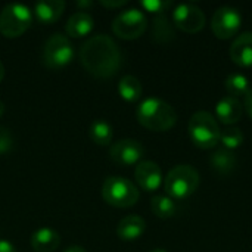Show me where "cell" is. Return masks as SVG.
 Segmentation results:
<instances>
[{
    "label": "cell",
    "mask_w": 252,
    "mask_h": 252,
    "mask_svg": "<svg viewBox=\"0 0 252 252\" xmlns=\"http://www.w3.org/2000/svg\"><path fill=\"white\" fill-rule=\"evenodd\" d=\"M80 62L90 75L97 78H109L120 69L121 53L111 37L99 34L89 38L81 46Z\"/></svg>",
    "instance_id": "6da1fadb"
},
{
    "label": "cell",
    "mask_w": 252,
    "mask_h": 252,
    "mask_svg": "<svg viewBox=\"0 0 252 252\" xmlns=\"http://www.w3.org/2000/svg\"><path fill=\"white\" fill-rule=\"evenodd\" d=\"M136 118L151 131H168L177 123L176 109L158 97L145 99L136 111Z\"/></svg>",
    "instance_id": "7a4b0ae2"
},
{
    "label": "cell",
    "mask_w": 252,
    "mask_h": 252,
    "mask_svg": "<svg viewBox=\"0 0 252 252\" xmlns=\"http://www.w3.org/2000/svg\"><path fill=\"white\" fill-rule=\"evenodd\" d=\"M199 182L201 177L198 170L190 165L182 164L168 171L164 180V189L167 192V196H170L171 199L183 201L196 192V189L199 188Z\"/></svg>",
    "instance_id": "3957f363"
},
{
    "label": "cell",
    "mask_w": 252,
    "mask_h": 252,
    "mask_svg": "<svg viewBox=\"0 0 252 252\" xmlns=\"http://www.w3.org/2000/svg\"><path fill=\"white\" fill-rule=\"evenodd\" d=\"M137 186L126 177L111 176L103 182L102 198L106 204L115 208H130L139 201Z\"/></svg>",
    "instance_id": "277c9868"
},
{
    "label": "cell",
    "mask_w": 252,
    "mask_h": 252,
    "mask_svg": "<svg viewBox=\"0 0 252 252\" xmlns=\"http://www.w3.org/2000/svg\"><path fill=\"white\" fill-rule=\"evenodd\" d=\"M189 134L198 148L213 149L220 143L221 128L210 112L198 111L189 120Z\"/></svg>",
    "instance_id": "5b68a950"
},
{
    "label": "cell",
    "mask_w": 252,
    "mask_h": 252,
    "mask_svg": "<svg viewBox=\"0 0 252 252\" xmlns=\"http://www.w3.org/2000/svg\"><path fill=\"white\" fill-rule=\"evenodd\" d=\"M31 9L22 3H9L0 12V32L7 38L22 35L32 24Z\"/></svg>",
    "instance_id": "8992f818"
},
{
    "label": "cell",
    "mask_w": 252,
    "mask_h": 252,
    "mask_svg": "<svg viewBox=\"0 0 252 252\" xmlns=\"http://www.w3.org/2000/svg\"><path fill=\"white\" fill-rule=\"evenodd\" d=\"M148 28L146 15L139 9H127L112 21V31L123 40H136Z\"/></svg>",
    "instance_id": "52a82bcc"
},
{
    "label": "cell",
    "mask_w": 252,
    "mask_h": 252,
    "mask_svg": "<svg viewBox=\"0 0 252 252\" xmlns=\"http://www.w3.org/2000/svg\"><path fill=\"white\" fill-rule=\"evenodd\" d=\"M74 56V49L69 38L63 34H53L44 44L43 62L50 69H61L66 66Z\"/></svg>",
    "instance_id": "ba28073f"
},
{
    "label": "cell",
    "mask_w": 252,
    "mask_h": 252,
    "mask_svg": "<svg viewBox=\"0 0 252 252\" xmlns=\"http://www.w3.org/2000/svg\"><path fill=\"white\" fill-rule=\"evenodd\" d=\"M242 24V15L238 9L232 6H221L219 7L211 19V28L216 37L221 40L232 38L236 35Z\"/></svg>",
    "instance_id": "9c48e42d"
},
{
    "label": "cell",
    "mask_w": 252,
    "mask_h": 252,
    "mask_svg": "<svg viewBox=\"0 0 252 252\" xmlns=\"http://www.w3.org/2000/svg\"><path fill=\"white\" fill-rule=\"evenodd\" d=\"M173 24L188 34L199 32L205 25V15L201 7L192 3H182L173 10Z\"/></svg>",
    "instance_id": "30bf717a"
},
{
    "label": "cell",
    "mask_w": 252,
    "mask_h": 252,
    "mask_svg": "<svg viewBox=\"0 0 252 252\" xmlns=\"http://www.w3.org/2000/svg\"><path fill=\"white\" fill-rule=\"evenodd\" d=\"M145 154L143 145L134 139H121L115 142L109 149L111 159L121 167L137 165Z\"/></svg>",
    "instance_id": "8fae6325"
},
{
    "label": "cell",
    "mask_w": 252,
    "mask_h": 252,
    "mask_svg": "<svg viewBox=\"0 0 252 252\" xmlns=\"http://www.w3.org/2000/svg\"><path fill=\"white\" fill-rule=\"evenodd\" d=\"M134 177L139 188L146 192H155L162 185V171L154 161H140L136 165Z\"/></svg>",
    "instance_id": "7c38bea8"
},
{
    "label": "cell",
    "mask_w": 252,
    "mask_h": 252,
    "mask_svg": "<svg viewBox=\"0 0 252 252\" xmlns=\"http://www.w3.org/2000/svg\"><path fill=\"white\" fill-rule=\"evenodd\" d=\"M242 114H244V106L236 97L226 96L220 99L216 105V115L219 121L226 126L236 124L242 118Z\"/></svg>",
    "instance_id": "4fadbf2b"
},
{
    "label": "cell",
    "mask_w": 252,
    "mask_h": 252,
    "mask_svg": "<svg viewBox=\"0 0 252 252\" xmlns=\"http://www.w3.org/2000/svg\"><path fill=\"white\" fill-rule=\"evenodd\" d=\"M230 59L239 66H252V32L239 34L230 46Z\"/></svg>",
    "instance_id": "5bb4252c"
},
{
    "label": "cell",
    "mask_w": 252,
    "mask_h": 252,
    "mask_svg": "<svg viewBox=\"0 0 252 252\" xmlns=\"http://www.w3.org/2000/svg\"><path fill=\"white\" fill-rule=\"evenodd\" d=\"M65 1L62 0H47V1H38L34 4V12L32 15L35 16V19L40 24L44 25H50L53 22H56L63 10H65Z\"/></svg>",
    "instance_id": "9a60e30c"
},
{
    "label": "cell",
    "mask_w": 252,
    "mask_h": 252,
    "mask_svg": "<svg viewBox=\"0 0 252 252\" xmlns=\"http://www.w3.org/2000/svg\"><path fill=\"white\" fill-rule=\"evenodd\" d=\"M61 245V236L56 230L41 227L31 236V247L37 252H53Z\"/></svg>",
    "instance_id": "2e32d148"
},
{
    "label": "cell",
    "mask_w": 252,
    "mask_h": 252,
    "mask_svg": "<svg viewBox=\"0 0 252 252\" xmlns=\"http://www.w3.org/2000/svg\"><path fill=\"white\" fill-rule=\"evenodd\" d=\"M93 27H94V19L92 18V15L83 10V12H75L74 15H71V18L68 19L65 25V31L72 38H81L90 34Z\"/></svg>",
    "instance_id": "e0dca14e"
},
{
    "label": "cell",
    "mask_w": 252,
    "mask_h": 252,
    "mask_svg": "<svg viewBox=\"0 0 252 252\" xmlns=\"http://www.w3.org/2000/svg\"><path fill=\"white\" fill-rule=\"evenodd\" d=\"M146 230V223L139 216H127L120 220L117 226V235L123 241H136Z\"/></svg>",
    "instance_id": "ac0fdd59"
},
{
    "label": "cell",
    "mask_w": 252,
    "mask_h": 252,
    "mask_svg": "<svg viewBox=\"0 0 252 252\" xmlns=\"http://www.w3.org/2000/svg\"><path fill=\"white\" fill-rule=\"evenodd\" d=\"M211 168L219 176H229L236 168V157L232 151L219 148L210 158Z\"/></svg>",
    "instance_id": "d6986e66"
},
{
    "label": "cell",
    "mask_w": 252,
    "mask_h": 252,
    "mask_svg": "<svg viewBox=\"0 0 252 252\" xmlns=\"http://www.w3.org/2000/svg\"><path fill=\"white\" fill-rule=\"evenodd\" d=\"M118 93L127 102H136L142 97L143 87L139 78L134 75H124L118 83Z\"/></svg>",
    "instance_id": "ffe728a7"
},
{
    "label": "cell",
    "mask_w": 252,
    "mask_h": 252,
    "mask_svg": "<svg viewBox=\"0 0 252 252\" xmlns=\"http://www.w3.org/2000/svg\"><path fill=\"white\" fill-rule=\"evenodd\" d=\"M151 210L159 219H171L177 213V204L167 195H158L152 198Z\"/></svg>",
    "instance_id": "44dd1931"
},
{
    "label": "cell",
    "mask_w": 252,
    "mask_h": 252,
    "mask_svg": "<svg viewBox=\"0 0 252 252\" xmlns=\"http://www.w3.org/2000/svg\"><path fill=\"white\" fill-rule=\"evenodd\" d=\"M89 134H90V139L96 145L106 146V145H109L112 142L114 130H112V127H111L109 123H106L103 120H97V121H93L92 123L90 130H89Z\"/></svg>",
    "instance_id": "7402d4cb"
},
{
    "label": "cell",
    "mask_w": 252,
    "mask_h": 252,
    "mask_svg": "<svg viewBox=\"0 0 252 252\" xmlns=\"http://www.w3.org/2000/svg\"><path fill=\"white\" fill-rule=\"evenodd\" d=\"M152 38L158 43H168L174 38V28L164 13L157 15V18L154 19Z\"/></svg>",
    "instance_id": "603a6c76"
},
{
    "label": "cell",
    "mask_w": 252,
    "mask_h": 252,
    "mask_svg": "<svg viewBox=\"0 0 252 252\" xmlns=\"http://www.w3.org/2000/svg\"><path fill=\"white\" fill-rule=\"evenodd\" d=\"M226 90L229 96L236 97V99L239 96H247V93L251 90L250 80L244 74H230L226 78Z\"/></svg>",
    "instance_id": "cb8c5ba5"
},
{
    "label": "cell",
    "mask_w": 252,
    "mask_h": 252,
    "mask_svg": "<svg viewBox=\"0 0 252 252\" xmlns=\"http://www.w3.org/2000/svg\"><path fill=\"white\" fill-rule=\"evenodd\" d=\"M220 143L227 151H233V149L239 148L244 143V133H242V130L238 128V127H229L226 130H221Z\"/></svg>",
    "instance_id": "d4e9b609"
},
{
    "label": "cell",
    "mask_w": 252,
    "mask_h": 252,
    "mask_svg": "<svg viewBox=\"0 0 252 252\" xmlns=\"http://www.w3.org/2000/svg\"><path fill=\"white\" fill-rule=\"evenodd\" d=\"M140 4H142V7L146 12H151V13H155V15H162L171 6V1H164V0H143V1H140Z\"/></svg>",
    "instance_id": "484cf974"
},
{
    "label": "cell",
    "mask_w": 252,
    "mask_h": 252,
    "mask_svg": "<svg viewBox=\"0 0 252 252\" xmlns=\"http://www.w3.org/2000/svg\"><path fill=\"white\" fill-rule=\"evenodd\" d=\"M13 146V137L9 128L0 126V155L7 154Z\"/></svg>",
    "instance_id": "4316f807"
},
{
    "label": "cell",
    "mask_w": 252,
    "mask_h": 252,
    "mask_svg": "<svg viewBox=\"0 0 252 252\" xmlns=\"http://www.w3.org/2000/svg\"><path fill=\"white\" fill-rule=\"evenodd\" d=\"M102 6L105 7H109V9H115V7H121V6H126L127 4V0H114V1H109V0H102L99 1Z\"/></svg>",
    "instance_id": "83f0119b"
},
{
    "label": "cell",
    "mask_w": 252,
    "mask_h": 252,
    "mask_svg": "<svg viewBox=\"0 0 252 252\" xmlns=\"http://www.w3.org/2000/svg\"><path fill=\"white\" fill-rule=\"evenodd\" d=\"M0 252H16V248H15L13 244H10L9 241L1 239V241H0Z\"/></svg>",
    "instance_id": "f1b7e54d"
},
{
    "label": "cell",
    "mask_w": 252,
    "mask_h": 252,
    "mask_svg": "<svg viewBox=\"0 0 252 252\" xmlns=\"http://www.w3.org/2000/svg\"><path fill=\"white\" fill-rule=\"evenodd\" d=\"M244 106H245L248 115L252 118V89L247 93V96H245V105Z\"/></svg>",
    "instance_id": "f546056e"
},
{
    "label": "cell",
    "mask_w": 252,
    "mask_h": 252,
    "mask_svg": "<svg viewBox=\"0 0 252 252\" xmlns=\"http://www.w3.org/2000/svg\"><path fill=\"white\" fill-rule=\"evenodd\" d=\"M63 252H87L83 247H78V245H72L69 248H66Z\"/></svg>",
    "instance_id": "4dcf8cb0"
},
{
    "label": "cell",
    "mask_w": 252,
    "mask_h": 252,
    "mask_svg": "<svg viewBox=\"0 0 252 252\" xmlns=\"http://www.w3.org/2000/svg\"><path fill=\"white\" fill-rule=\"evenodd\" d=\"M92 4H93L92 1H78V3H77L78 7H89V6H92Z\"/></svg>",
    "instance_id": "1f68e13d"
},
{
    "label": "cell",
    "mask_w": 252,
    "mask_h": 252,
    "mask_svg": "<svg viewBox=\"0 0 252 252\" xmlns=\"http://www.w3.org/2000/svg\"><path fill=\"white\" fill-rule=\"evenodd\" d=\"M4 78V68H3V63L0 62V81Z\"/></svg>",
    "instance_id": "d6a6232c"
},
{
    "label": "cell",
    "mask_w": 252,
    "mask_h": 252,
    "mask_svg": "<svg viewBox=\"0 0 252 252\" xmlns=\"http://www.w3.org/2000/svg\"><path fill=\"white\" fill-rule=\"evenodd\" d=\"M3 114H4V103L0 100V117H1Z\"/></svg>",
    "instance_id": "836d02e7"
},
{
    "label": "cell",
    "mask_w": 252,
    "mask_h": 252,
    "mask_svg": "<svg viewBox=\"0 0 252 252\" xmlns=\"http://www.w3.org/2000/svg\"><path fill=\"white\" fill-rule=\"evenodd\" d=\"M151 252H167L165 250H161V248H157V250H152Z\"/></svg>",
    "instance_id": "e575fe53"
}]
</instances>
